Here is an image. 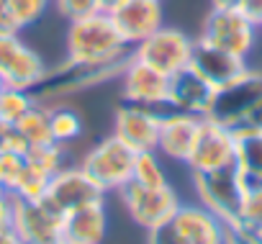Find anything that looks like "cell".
I'll return each mask as SVG.
<instances>
[{
	"label": "cell",
	"mask_w": 262,
	"mask_h": 244,
	"mask_svg": "<svg viewBox=\"0 0 262 244\" xmlns=\"http://www.w3.org/2000/svg\"><path fill=\"white\" fill-rule=\"evenodd\" d=\"M44 201L57 211V213H70L80 206H88V203H100L105 201V193L82 172V167H62L57 175H52L49 185H47V193H44Z\"/></svg>",
	"instance_id": "15"
},
{
	"label": "cell",
	"mask_w": 262,
	"mask_h": 244,
	"mask_svg": "<svg viewBox=\"0 0 262 244\" xmlns=\"http://www.w3.org/2000/svg\"><path fill=\"white\" fill-rule=\"evenodd\" d=\"M47 62L36 49L24 44L18 34L0 36V75L8 87L34 90L47 75Z\"/></svg>",
	"instance_id": "13"
},
{
	"label": "cell",
	"mask_w": 262,
	"mask_h": 244,
	"mask_svg": "<svg viewBox=\"0 0 262 244\" xmlns=\"http://www.w3.org/2000/svg\"><path fill=\"white\" fill-rule=\"evenodd\" d=\"M118 3H123V0H100V11H103V13H111Z\"/></svg>",
	"instance_id": "39"
},
{
	"label": "cell",
	"mask_w": 262,
	"mask_h": 244,
	"mask_svg": "<svg viewBox=\"0 0 262 244\" xmlns=\"http://www.w3.org/2000/svg\"><path fill=\"white\" fill-rule=\"evenodd\" d=\"M62 244H67V241H62Z\"/></svg>",
	"instance_id": "42"
},
{
	"label": "cell",
	"mask_w": 262,
	"mask_h": 244,
	"mask_svg": "<svg viewBox=\"0 0 262 244\" xmlns=\"http://www.w3.org/2000/svg\"><path fill=\"white\" fill-rule=\"evenodd\" d=\"M108 16L126 47H137L139 41H144L165 26L162 0H123Z\"/></svg>",
	"instance_id": "16"
},
{
	"label": "cell",
	"mask_w": 262,
	"mask_h": 244,
	"mask_svg": "<svg viewBox=\"0 0 262 244\" xmlns=\"http://www.w3.org/2000/svg\"><path fill=\"white\" fill-rule=\"evenodd\" d=\"M236 11L259 29V24H262V0H242Z\"/></svg>",
	"instance_id": "33"
},
{
	"label": "cell",
	"mask_w": 262,
	"mask_h": 244,
	"mask_svg": "<svg viewBox=\"0 0 262 244\" xmlns=\"http://www.w3.org/2000/svg\"><path fill=\"white\" fill-rule=\"evenodd\" d=\"M49 105V126H52V137L57 144H70L77 137H82V118L77 110L57 103H47Z\"/></svg>",
	"instance_id": "22"
},
{
	"label": "cell",
	"mask_w": 262,
	"mask_h": 244,
	"mask_svg": "<svg viewBox=\"0 0 262 244\" xmlns=\"http://www.w3.org/2000/svg\"><path fill=\"white\" fill-rule=\"evenodd\" d=\"M226 244H262V236L239 226H226Z\"/></svg>",
	"instance_id": "32"
},
{
	"label": "cell",
	"mask_w": 262,
	"mask_h": 244,
	"mask_svg": "<svg viewBox=\"0 0 262 244\" xmlns=\"http://www.w3.org/2000/svg\"><path fill=\"white\" fill-rule=\"evenodd\" d=\"M0 190H3V188H0Z\"/></svg>",
	"instance_id": "43"
},
{
	"label": "cell",
	"mask_w": 262,
	"mask_h": 244,
	"mask_svg": "<svg viewBox=\"0 0 262 244\" xmlns=\"http://www.w3.org/2000/svg\"><path fill=\"white\" fill-rule=\"evenodd\" d=\"M0 244H21V239L11 229H6V231H0Z\"/></svg>",
	"instance_id": "38"
},
{
	"label": "cell",
	"mask_w": 262,
	"mask_h": 244,
	"mask_svg": "<svg viewBox=\"0 0 262 244\" xmlns=\"http://www.w3.org/2000/svg\"><path fill=\"white\" fill-rule=\"evenodd\" d=\"M234 139H236L234 167L249 183H262V131L234 129Z\"/></svg>",
	"instance_id": "21"
},
{
	"label": "cell",
	"mask_w": 262,
	"mask_h": 244,
	"mask_svg": "<svg viewBox=\"0 0 262 244\" xmlns=\"http://www.w3.org/2000/svg\"><path fill=\"white\" fill-rule=\"evenodd\" d=\"M52 178H44L41 172L31 170L24 165L21 175L16 178L13 188H11V195L13 198H24V201H41L44 193H47V185H49Z\"/></svg>",
	"instance_id": "28"
},
{
	"label": "cell",
	"mask_w": 262,
	"mask_h": 244,
	"mask_svg": "<svg viewBox=\"0 0 262 244\" xmlns=\"http://www.w3.org/2000/svg\"><path fill=\"white\" fill-rule=\"evenodd\" d=\"M64 47L70 59L85 64H121L131 57V47H126L108 13H93L70 24Z\"/></svg>",
	"instance_id": "1"
},
{
	"label": "cell",
	"mask_w": 262,
	"mask_h": 244,
	"mask_svg": "<svg viewBox=\"0 0 262 244\" xmlns=\"http://www.w3.org/2000/svg\"><path fill=\"white\" fill-rule=\"evenodd\" d=\"M34 105H36V98L31 90L6 87L0 93V126H16Z\"/></svg>",
	"instance_id": "24"
},
{
	"label": "cell",
	"mask_w": 262,
	"mask_h": 244,
	"mask_svg": "<svg viewBox=\"0 0 262 244\" xmlns=\"http://www.w3.org/2000/svg\"><path fill=\"white\" fill-rule=\"evenodd\" d=\"M234 152H236V139L234 129L219 124L213 118H201V126L195 134V144L188 157V170L190 172H211L221 167L234 165Z\"/></svg>",
	"instance_id": "11"
},
{
	"label": "cell",
	"mask_w": 262,
	"mask_h": 244,
	"mask_svg": "<svg viewBox=\"0 0 262 244\" xmlns=\"http://www.w3.org/2000/svg\"><path fill=\"white\" fill-rule=\"evenodd\" d=\"M216 87H211L198 72L190 67L175 72L170 77V93H167V105L172 110H185L193 116H206L211 103H213Z\"/></svg>",
	"instance_id": "19"
},
{
	"label": "cell",
	"mask_w": 262,
	"mask_h": 244,
	"mask_svg": "<svg viewBox=\"0 0 262 244\" xmlns=\"http://www.w3.org/2000/svg\"><path fill=\"white\" fill-rule=\"evenodd\" d=\"M118 82H121V98L126 103H139V105L170 110V105H167L170 77L162 75L160 70L128 57V62L123 64V70L118 75Z\"/></svg>",
	"instance_id": "14"
},
{
	"label": "cell",
	"mask_w": 262,
	"mask_h": 244,
	"mask_svg": "<svg viewBox=\"0 0 262 244\" xmlns=\"http://www.w3.org/2000/svg\"><path fill=\"white\" fill-rule=\"evenodd\" d=\"M190 178L198 203L206 211H211L216 218H221L226 226H236L249 180L234 165L211 172H190Z\"/></svg>",
	"instance_id": "3"
},
{
	"label": "cell",
	"mask_w": 262,
	"mask_h": 244,
	"mask_svg": "<svg viewBox=\"0 0 262 244\" xmlns=\"http://www.w3.org/2000/svg\"><path fill=\"white\" fill-rule=\"evenodd\" d=\"M131 180L139 183V185H149V188L167 185V172H165L160 152H137Z\"/></svg>",
	"instance_id": "26"
},
{
	"label": "cell",
	"mask_w": 262,
	"mask_h": 244,
	"mask_svg": "<svg viewBox=\"0 0 262 244\" xmlns=\"http://www.w3.org/2000/svg\"><path fill=\"white\" fill-rule=\"evenodd\" d=\"M236 226L262 236V183H249Z\"/></svg>",
	"instance_id": "27"
},
{
	"label": "cell",
	"mask_w": 262,
	"mask_h": 244,
	"mask_svg": "<svg viewBox=\"0 0 262 244\" xmlns=\"http://www.w3.org/2000/svg\"><path fill=\"white\" fill-rule=\"evenodd\" d=\"M203 116H193L185 110H165L160 121V137H157V152L160 157H167L172 162H188L190 149L195 144V134Z\"/></svg>",
	"instance_id": "17"
},
{
	"label": "cell",
	"mask_w": 262,
	"mask_h": 244,
	"mask_svg": "<svg viewBox=\"0 0 262 244\" xmlns=\"http://www.w3.org/2000/svg\"><path fill=\"white\" fill-rule=\"evenodd\" d=\"M134 160L137 152L111 134L82 154L80 167L103 193H118L131 180Z\"/></svg>",
	"instance_id": "5"
},
{
	"label": "cell",
	"mask_w": 262,
	"mask_h": 244,
	"mask_svg": "<svg viewBox=\"0 0 262 244\" xmlns=\"http://www.w3.org/2000/svg\"><path fill=\"white\" fill-rule=\"evenodd\" d=\"M257 34L259 29L247 21L236 8L234 11H221V8H211L208 16L203 18L201 26V41L219 47L229 54H236L242 59H247L257 44Z\"/></svg>",
	"instance_id": "9"
},
{
	"label": "cell",
	"mask_w": 262,
	"mask_h": 244,
	"mask_svg": "<svg viewBox=\"0 0 262 244\" xmlns=\"http://www.w3.org/2000/svg\"><path fill=\"white\" fill-rule=\"evenodd\" d=\"M57 13L67 21V24H75V21H82L93 13H103L100 11V0H52Z\"/></svg>",
	"instance_id": "30"
},
{
	"label": "cell",
	"mask_w": 262,
	"mask_h": 244,
	"mask_svg": "<svg viewBox=\"0 0 262 244\" xmlns=\"http://www.w3.org/2000/svg\"><path fill=\"white\" fill-rule=\"evenodd\" d=\"M118 201H121L123 211L128 213V218L144 231L167 221L183 203L170 183L160 185V188H149V185H139L134 180H128L118 190Z\"/></svg>",
	"instance_id": "6"
},
{
	"label": "cell",
	"mask_w": 262,
	"mask_h": 244,
	"mask_svg": "<svg viewBox=\"0 0 262 244\" xmlns=\"http://www.w3.org/2000/svg\"><path fill=\"white\" fill-rule=\"evenodd\" d=\"M24 165L36 170V172H41L44 178H52V175H57L64 167V149L57 142L29 147V152L24 154Z\"/></svg>",
	"instance_id": "25"
},
{
	"label": "cell",
	"mask_w": 262,
	"mask_h": 244,
	"mask_svg": "<svg viewBox=\"0 0 262 244\" xmlns=\"http://www.w3.org/2000/svg\"><path fill=\"white\" fill-rule=\"evenodd\" d=\"M13 221V195L8 190H0V231L11 229Z\"/></svg>",
	"instance_id": "34"
},
{
	"label": "cell",
	"mask_w": 262,
	"mask_h": 244,
	"mask_svg": "<svg viewBox=\"0 0 262 244\" xmlns=\"http://www.w3.org/2000/svg\"><path fill=\"white\" fill-rule=\"evenodd\" d=\"M160 108L139 105V103H121L113 116V137L121 139L134 152H157V137H160Z\"/></svg>",
	"instance_id": "12"
},
{
	"label": "cell",
	"mask_w": 262,
	"mask_h": 244,
	"mask_svg": "<svg viewBox=\"0 0 262 244\" xmlns=\"http://www.w3.org/2000/svg\"><path fill=\"white\" fill-rule=\"evenodd\" d=\"M193 44H195V39H190L185 31L162 26L152 36L139 41L137 47H131V57L160 70L167 77H172L175 72H180L190 64Z\"/></svg>",
	"instance_id": "7"
},
{
	"label": "cell",
	"mask_w": 262,
	"mask_h": 244,
	"mask_svg": "<svg viewBox=\"0 0 262 244\" xmlns=\"http://www.w3.org/2000/svg\"><path fill=\"white\" fill-rule=\"evenodd\" d=\"M6 87H8V85H6V80H3V75H0V93H3Z\"/></svg>",
	"instance_id": "40"
},
{
	"label": "cell",
	"mask_w": 262,
	"mask_h": 244,
	"mask_svg": "<svg viewBox=\"0 0 262 244\" xmlns=\"http://www.w3.org/2000/svg\"><path fill=\"white\" fill-rule=\"evenodd\" d=\"M259 31H262V24H259Z\"/></svg>",
	"instance_id": "41"
},
{
	"label": "cell",
	"mask_w": 262,
	"mask_h": 244,
	"mask_svg": "<svg viewBox=\"0 0 262 244\" xmlns=\"http://www.w3.org/2000/svg\"><path fill=\"white\" fill-rule=\"evenodd\" d=\"M49 6H52V0H8V11H11L18 31L39 24Z\"/></svg>",
	"instance_id": "29"
},
{
	"label": "cell",
	"mask_w": 262,
	"mask_h": 244,
	"mask_svg": "<svg viewBox=\"0 0 262 244\" xmlns=\"http://www.w3.org/2000/svg\"><path fill=\"white\" fill-rule=\"evenodd\" d=\"M147 244H226V224L201 203H180L167 221L147 231Z\"/></svg>",
	"instance_id": "2"
},
{
	"label": "cell",
	"mask_w": 262,
	"mask_h": 244,
	"mask_svg": "<svg viewBox=\"0 0 262 244\" xmlns=\"http://www.w3.org/2000/svg\"><path fill=\"white\" fill-rule=\"evenodd\" d=\"M239 129H257V131H262V98H259L257 105L249 110V116L244 118V124H242Z\"/></svg>",
	"instance_id": "36"
},
{
	"label": "cell",
	"mask_w": 262,
	"mask_h": 244,
	"mask_svg": "<svg viewBox=\"0 0 262 244\" xmlns=\"http://www.w3.org/2000/svg\"><path fill=\"white\" fill-rule=\"evenodd\" d=\"M108 231L105 201L80 206L62 216V236L67 244H103Z\"/></svg>",
	"instance_id": "20"
},
{
	"label": "cell",
	"mask_w": 262,
	"mask_h": 244,
	"mask_svg": "<svg viewBox=\"0 0 262 244\" xmlns=\"http://www.w3.org/2000/svg\"><path fill=\"white\" fill-rule=\"evenodd\" d=\"M21 170H24V157L21 154L0 152V188L11 193V188H13L16 178L21 175Z\"/></svg>",
	"instance_id": "31"
},
{
	"label": "cell",
	"mask_w": 262,
	"mask_h": 244,
	"mask_svg": "<svg viewBox=\"0 0 262 244\" xmlns=\"http://www.w3.org/2000/svg\"><path fill=\"white\" fill-rule=\"evenodd\" d=\"M11 34H21V31L8 11V0H0V36H11Z\"/></svg>",
	"instance_id": "35"
},
{
	"label": "cell",
	"mask_w": 262,
	"mask_h": 244,
	"mask_svg": "<svg viewBox=\"0 0 262 244\" xmlns=\"http://www.w3.org/2000/svg\"><path fill=\"white\" fill-rule=\"evenodd\" d=\"M242 0H211V8H221V11H234L239 8Z\"/></svg>",
	"instance_id": "37"
},
{
	"label": "cell",
	"mask_w": 262,
	"mask_h": 244,
	"mask_svg": "<svg viewBox=\"0 0 262 244\" xmlns=\"http://www.w3.org/2000/svg\"><path fill=\"white\" fill-rule=\"evenodd\" d=\"M11 231L21 244H62V213H57L44 198L24 201L13 198V221Z\"/></svg>",
	"instance_id": "10"
},
{
	"label": "cell",
	"mask_w": 262,
	"mask_h": 244,
	"mask_svg": "<svg viewBox=\"0 0 262 244\" xmlns=\"http://www.w3.org/2000/svg\"><path fill=\"white\" fill-rule=\"evenodd\" d=\"M126 62H121V64H85V62L67 57L57 67L47 70V75L41 77V82L31 93L39 103H57L72 93L90 90V87H98V85L118 77Z\"/></svg>",
	"instance_id": "4"
},
{
	"label": "cell",
	"mask_w": 262,
	"mask_h": 244,
	"mask_svg": "<svg viewBox=\"0 0 262 244\" xmlns=\"http://www.w3.org/2000/svg\"><path fill=\"white\" fill-rule=\"evenodd\" d=\"M259 98H262V70L249 67L234 82L216 90L206 118H213L229 129H239Z\"/></svg>",
	"instance_id": "8"
},
{
	"label": "cell",
	"mask_w": 262,
	"mask_h": 244,
	"mask_svg": "<svg viewBox=\"0 0 262 244\" xmlns=\"http://www.w3.org/2000/svg\"><path fill=\"white\" fill-rule=\"evenodd\" d=\"M16 129L21 131V137L29 142V147H36V144H52L54 137H52V126H49V105L47 103H39L18 121Z\"/></svg>",
	"instance_id": "23"
},
{
	"label": "cell",
	"mask_w": 262,
	"mask_h": 244,
	"mask_svg": "<svg viewBox=\"0 0 262 244\" xmlns=\"http://www.w3.org/2000/svg\"><path fill=\"white\" fill-rule=\"evenodd\" d=\"M193 72H198L211 87H224L229 82H234L239 75H244L249 70L247 59L236 57V54H229L219 47H211L201 39H195L193 44V54H190V64H188Z\"/></svg>",
	"instance_id": "18"
}]
</instances>
